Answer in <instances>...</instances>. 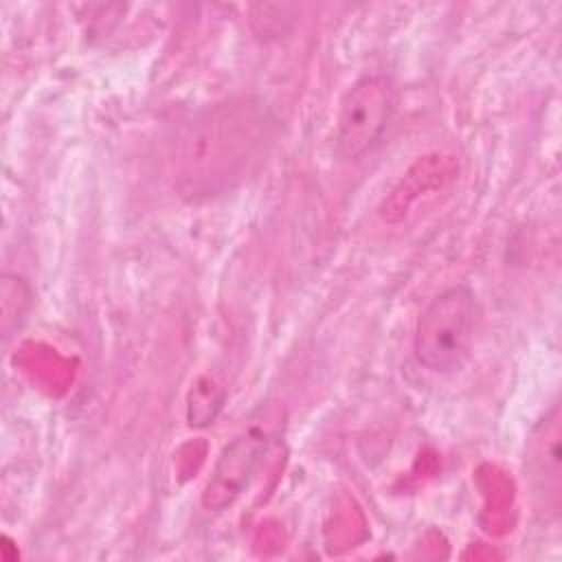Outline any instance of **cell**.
Listing matches in <instances>:
<instances>
[{"mask_svg":"<svg viewBox=\"0 0 562 562\" xmlns=\"http://www.w3.org/2000/svg\"><path fill=\"white\" fill-rule=\"evenodd\" d=\"M268 138V110L252 97L226 99L198 112L176 134V193L187 202H204L233 191L255 169Z\"/></svg>","mask_w":562,"mask_h":562,"instance_id":"6da1fadb","label":"cell"},{"mask_svg":"<svg viewBox=\"0 0 562 562\" xmlns=\"http://www.w3.org/2000/svg\"><path fill=\"white\" fill-rule=\"evenodd\" d=\"M397 108V88L384 75H367L347 88L336 116V151L345 160L369 154Z\"/></svg>","mask_w":562,"mask_h":562,"instance_id":"3957f363","label":"cell"},{"mask_svg":"<svg viewBox=\"0 0 562 562\" xmlns=\"http://www.w3.org/2000/svg\"><path fill=\"white\" fill-rule=\"evenodd\" d=\"M527 481L533 505L544 520L562 509V408L553 404L536 424L527 448Z\"/></svg>","mask_w":562,"mask_h":562,"instance_id":"5b68a950","label":"cell"},{"mask_svg":"<svg viewBox=\"0 0 562 562\" xmlns=\"http://www.w3.org/2000/svg\"><path fill=\"white\" fill-rule=\"evenodd\" d=\"M224 391L215 386L209 378H202L195 382V386L189 393V406H187V419L191 426H206L213 424L217 411L222 408Z\"/></svg>","mask_w":562,"mask_h":562,"instance_id":"ba28073f","label":"cell"},{"mask_svg":"<svg viewBox=\"0 0 562 562\" xmlns=\"http://www.w3.org/2000/svg\"><path fill=\"white\" fill-rule=\"evenodd\" d=\"M457 173H459V162L454 156H443V154L419 156L411 165V169L402 176V180L395 184V189L380 204V217L389 224L402 222L408 209L419 200V195L441 189Z\"/></svg>","mask_w":562,"mask_h":562,"instance_id":"8992f818","label":"cell"},{"mask_svg":"<svg viewBox=\"0 0 562 562\" xmlns=\"http://www.w3.org/2000/svg\"><path fill=\"white\" fill-rule=\"evenodd\" d=\"M268 443L270 432L261 426H250L226 443L202 490V507L209 512H224L231 507L255 479Z\"/></svg>","mask_w":562,"mask_h":562,"instance_id":"277c9868","label":"cell"},{"mask_svg":"<svg viewBox=\"0 0 562 562\" xmlns=\"http://www.w3.org/2000/svg\"><path fill=\"white\" fill-rule=\"evenodd\" d=\"M31 288L29 283L18 277V274H2L0 281V310H2V318H0V327H2V336L9 338L24 321L29 307H31Z\"/></svg>","mask_w":562,"mask_h":562,"instance_id":"52a82bcc","label":"cell"},{"mask_svg":"<svg viewBox=\"0 0 562 562\" xmlns=\"http://www.w3.org/2000/svg\"><path fill=\"white\" fill-rule=\"evenodd\" d=\"M476 323L479 303L468 285L457 283L441 290L417 316L413 331L415 360L430 373H457L472 356Z\"/></svg>","mask_w":562,"mask_h":562,"instance_id":"7a4b0ae2","label":"cell"}]
</instances>
